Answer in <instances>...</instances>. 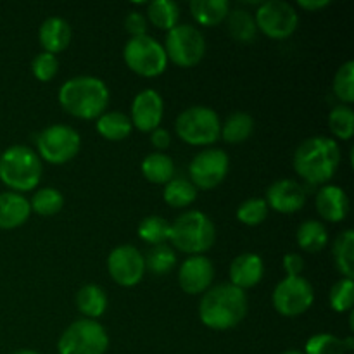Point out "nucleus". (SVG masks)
I'll return each instance as SVG.
<instances>
[{
    "label": "nucleus",
    "mask_w": 354,
    "mask_h": 354,
    "mask_svg": "<svg viewBox=\"0 0 354 354\" xmlns=\"http://www.w3.org/2000/svg\"><path fill=\"white\" fill-rule=\"evenodd\" d=\"M341 147L337 140L315 135L301 142L294 152V171L313 185H327L341 166Z\"/></svg>",
    "instance_id": "nucleus-1"
},
{
    "label": "nucleus",
    "mask_w": 354,
    "mask_h": 354,
    "mask_svg": "<svg viewBox=\"0 0 354 354\" xmlns=\"http://www.w3.org/2000/svg\"><path fill=\"white\" fill-rule=\"evenodd\" d=\"M248 308L249 301L244 290L232 283H218L201 297L199 318L211 330H230L244 320Z\"/></svg>",
    "instance_id": "nucleus-2"
},
{
    "label": "nucleus",
    "mask_w": 354,
    "mask_h": 354,
    "mask_svg": "<svg viewBox=\"0 0 354 354\" xmlns=\"http://www.w3.org/2000/svg\"><path fill=\"white\" fill-rule=\"evenodd\" d=\"M62 109L78 120H97L109 104V88L97 76H75L62 83L57 93Z\"/></svg>",
    "instance_id": "nucleus-3"
},
{
    "label": "nucleus",
    "mask_w": 354,
    "mask_h": 354,
    "mask_svg": "<svg viewBox=\"0 0 354 354\" xmlns=\"http://www.w3.org/2000/svg\"><path fill=\"white\" fill-rule=\"evenodd\" d=\"M44 173L41 159L26 145H12L0 156V180L10 192H31L38 187Z\"/></svg>",
    "instance_id": "nucleus-4"
},
{
    "label": "nucleus",
    "mask_w": 354,
    "mask_h": 354,
    "mask_svg": "<svg viewBox=\"0 0 354 354\" xmlns=\"http://www.w3.org/2000/svg\"><path fill=\"white\" fill-rule=\"evenodd\" d=\"M171 248L189 256H204L216 242V227L203 211H187L171 223Z\"/></svg>",
    "instance_id": "nucleus-5"
},
{
    "label": "nucleus",
    "mask_w": 354,
    "mask_h": 354,
    "mask_svg": "<svg viewBox=\"0 0 354 354\" xmlns=\"http://www.w3.org/2000/svg\"><path fill=\"white\" fill-rule=\"evenodd\" d=\"M176 137L194 147L211 145L220 138L221 121L216 111L207 106H192L182 111L175 123Z\"/></svg>",
    "instance_id": "nucleus-6"
},
{
    "label": "nucleus",
    "mask_w": 354,
    "mask_h": 354,
    "mask_svg": "<svg viewBox=\"0 0 354 354\" xmlns=\"http://www.w3.org/2000/svg\"><path fill=\"white\" fill-rule=\"evenodd\" d=\"M123 59L128 69L142 78L161 76L168 68L165 47L151 35L130 38L123 48Z\"/></svg>",
    "instance_id": "nucleus-7"
},
{
    "label": "nucleus",
    "mask_w": 354,
    "mask_h": 354,
    "mask_svg": "<svg viewBox=\"0 0 354 354\" xmlns=\"http://www.w3.org/2000/svg\"><path fill=\"white\" fill-rule=\"evenodd\" d=\"M107 348L109 335L104 325L88 318L73 322L57 342L59 354H106Z\"/></svg>",
    "instance_id": "nucleus-8"
},
{
    "label": "nucleus",
    "mask_w": 354,
    "mask_h": 354,
    "mask_svg": "<svg viewBox=\"0 0 354 354\" xmlns=\"http://www.w3.org/2000/svg\"><path fill=\"white\" fill-rule=\"evenodd\" d=\"M35 142L38 158L55 166L73 161L82 149V137L78 131L61 123L44 128Z\"/></svg>",
    "instance_id": "nucleus-9"
},
{
    "label": "nucleus",
    "mask_w": 354,
    "mask_h": 354,
    "mask_svg": "<svg viewBox=\"0 0 354 354\" xmlns=\"http://www.w3.org/2000/svg\"><path fill=\"white\" fill-rule=\"evenodd\" d=\"M162 47L168 62L178 68H194L206 55V38L203 31L192 24H176L168 31Z\"/></svg>",
    "instance_id": "nucleus-10"
},
{
    "label": "nucleus",
    "mask_w": 354,
    "mask_h": 354,
    "mask_svg": "<svg viewBox=\"0 0 354 354\" xmlns=\"http://www.w3.org/2000/svg\"><path fill=\"white\" fill-rule=\"evenodd\" d=\"M315 303V289L304 277H286L275 286L272 304L279 315L294 318L304 315Z\"/></svg>",
    "instance_id": "nucleus-11"
},
{
    "label": "nucleus",
    "mask_w": 354,
    "mask_h": 354,
    "mask_svg": "<svg viewBox=\"0 0 354 354\" xmlns=\"http://www.w3.org/2000/svg\"><path fill=\"white\" fill-rule=\"evenodd\" d=\"M258 31L272 40H286L296 33L299 26V14L283 0H270L258 6L254 14Z\"/></svg>",
    "instance_id": "nucleus-12"
},
{
    "label": "nucleus",
    "mask_w": 354,
    "mask_h": 354,
    "mask_svg": "<svg viewBox=\"0 0 354 354\" xmlns=\"http://www.w3.org/2000/svg\"><path fill=\"white\" fill-rule=\"evenodd\" d=\"M230 158L221 149H206L194 156L189 165L190 183L197 190H213L227 178Z\"/></svg>",
    "instance_id": "nucleus-13"
},
{
    "label": "nucleus",
    "mask_w": 354,
    "mask_h": 354,
    "mask_svg": "<svg viewBox=\"0 0 354 354\" xmlns=\"http://www.w3.org/2000/svg\"><path fill=\"white\" fill-rule=\"evenodd\" d=\"M107 272L120 287L138 286L147 272L144 254L131 244L118 245L107 256Z\"/></svg>",
    "instance_id": "nucleus-14"
},
{
    "label": "nucleus",
    "mask_w": 354,
    "mask_h": 354,
    "mask_svg": "<svg viewBox=\"0 0 354 354\" xmlns=\"http://www.w3.org/2000/svg\"><path fill=\"white\" fill-rule=\"evenodd\" d=\"M162 116H165V100L158 90L145 88L135 95L131 102L130 121L137 130L152 133L156 128L161 127Z\"/></svg>",
    "instance_id": "nucleus-15"
},
{
    "label": "nucleus",
    "mask_w": 354,
    "mask_h": 354,
    "mask_svg": "<svg viewBox=\"0 0 354 354\" xmlns=\"http://www.w3.org/2000/svg\"><path fill=\"white\" fill-rule=\"evenodd\" d=\"M214 280V265L206 256H189L178 268L180 289L190 296L204 294Z\"/></svg>",
    "instance_id": "nucleus-16"
},
{
    "label": "nucleus",
    "mask_w": 354,
    "mask_h": 354,
    "mask_svg": "<svg viewBox=\"0 0 354 354\" xmlns=\"http://www.w3.org/2000/svg\"><path fill=\"white\" fill-rule=\"evenodd\" d=\"M265 201L270 209L277 213L294 214L306 204V190L296 180L280 178L266 189Z\"/></svg>",
    "instance_id": "nucleus-17"
},
{
    "label": "nucleus",
    "mask_w": 354,
    "mask_h": 354,
    "mask_svg": "<svg viewBox=\"0 0 354 354\" xmlns=\"http://www.w3.org/2000/svg\"><path fill=\"white\" fill-rule=\"evenodd\" d=\"M315 206L324 221L341 223L349 214V197L342 187L327 183L318 190L315 197Z\"/></svg>",
    "instance_id": "nucleus-18"
},
{
    "label": "nucleus",
    "mask_w": 354,
    "mask_h": 354,
    "mask_svg": "<svg viewBox=\"0 0 354 354\" xmlns=\"http://www.w3.org/2000/svg\"><path fill=\"white\" fill-rule=\"evenodd\" d=\"M230 283L241 290L252 289L258 286L265 277V263H263L261 256L254 254V252H244V254L237 256L232 261L230 270Z\"/></svg>",
    "instance_id": "nucleus-19"
},
{
    "label": "nucleus",
    "mask_w": 354,
    "mask_h": 354,
    "mask_svg": "<svg viewBox=\"0 0 354 354\" xmlns=\"http://www.w3.org/2000/svg\"><path fill=\"white\" fill-rule=\"evenodd\" d=\"M71 37L73 33L69 23L57 16L47 17L38 30V41H40L41 48L52 55L64 52L71 44Z\"/></svg>",
    "instance_id": "nucleus-20"
},
{
    "label": "nucleus",
    "mask_w": 354,
    "mask_h": 354,
    "mask_svg": "<svg viewBox=\"0 0 354 354\" xmlns=\"http://www.w3.org/2000/svg\"><path fill=\"white\" fill-rule=\"evenodd\" d=\"M30 201L23 194L2 192L0 194V230H14L30 220Z\"/></svg>",
    "instance_id": "nucleus-21"
},
{
    "label": "nucleus",
    "mask_w": 354,
    "mask_h": 354,
    "mask_svg": "<svg viewBox=\"0 0 354 354\" xmlns=\"http://www.w3.org/2000/svg\"><path fill=\"white\" fill-rule=\"evenodd\" d=\"M189 9L199 26L214 28L225 23L230 12V3L227 0H192Z\"/></svg>",
    "instance_id": "nucleus-22"
},
{
    "label": "nucleus",
    "mask_w": 354,
    "mask_h": 354,
    "mask_svg": "<svg viewBox=\"0 0 354 354\" xmlns=\"http://www.w3.org/2000/svg\"><path fill=\"white\" fill-rule=\"evenodd\" d=\"M76 308L83 315V318L97 320L107 310L106 290L97 283H86L76 294Z\"/></svg>",
    "instance_id": "nucleus-23"
},
{
    "label": "nucleus",
    "mask_w": 354,
    "mask_h": 354,
    "mask_svg": "<svg viewBox=\"0 0 354 354\" xmlns=\"http://www.w3.org/2000/svg\"><path fill=\"white\" fill-rule=\"evenodd\" d=\"M140 169L144 178L154 185H166L169 180L175 178V162L165 152H152L145 156Z\"/></svg>",
    "instance_id": "nucleus-24"
},
{
    "label": "nucleus",
    "mask_w": 354,
    "mask_h": 354,
    "mask_svg": "<svg viewBox=\"0 0 354 354\" xmlns=\"http://www.w3.org/2000/svg\"><path fill=\"white\" fill-rule=\"evenodd\" d=\"M97 133L109 142H121L130 137L133 124H131L130 116L120 111H111L104 113L102 116L97 118Z\"/></svg>",
    "instance_id": "nucleus-25"
},
{
    "label": "nucleus",
    "mask_w": 354,
    "mask_h": 354,
    "mask_svg": "<svg viewBox=\"0 0 354 354\" xmlns=\"http://www.w3.org/2000/svg\"><path fill=\"white\" fill-rule=\"evenodd\" d=\"M228 35L234 38L237 44H252L258 35V26H256L254 16L245 9H234L228 12L225 19Z\"/></svg>",
    "instance_id": "nucleus-26"
},
{
    "label": "nucleus",
    "mask_w": 354,
    "mask_h": 354,
    "mask_svg": "<svg viewBox=\"0 0 354 354\" xmlns=\"http://www.w3.org/2000/svg\"><path fill=\"white\" fill-rule=\"evenodd\" d=\"M252 133H254V120L251 114L242 113V111L230 114L225 123H221L220 137L227 144H242L249 140Z\"/></svg>",
    "instance_id": "nucleus-27"
},
{
    "label": "nucleus",
    "mask_w": 354,
    "mask_h": 354,
    "mask_svg": "<svg viewBox=\"0 0 354 354\" xmlns=\"http://www.w3.org/2000/svg\"><path fill=\"white\" fill-rule=\"evenodd\" d=\"M296 241L303 251L320 252L328 244V232L322 221L306 220L299 225L296 232Z\"/></svg>",
    "instance_id": "nucleus-28"
},
{
    "label": "nucleus",
    "mask_w": 354,
    "mask_h": 354,
    "mask_svg": "<svg viewBox=\"0 0 354 354\" xmlns=\"http://www.w3.org/2000/svg\"><path fill=\"white\" fill-rule=\"evenodd\" d=\"M334 254L335 268L339 270L344 279H351L354 277V232L351 228L344 230L342 234L337 235L334 242Z\"/></svg>",
    "instance_id": "nucleus-29"
},
{
    "label": "nucleus",
    "mask_w": 354,
    "mask_h": 354,
    "mask_svg": "<svg viewBox=\"0 0 354 354\" xmlns=\"http://www.w3.org/2000/svg\"><path fill=\"white\" fill-rule=\"evenodd\" d=\"M137 234L142 242L149 245H161L166 244L171 237V223L166 218L158 216V214H151L145 216L144 220L138 223Z\"/></svg>",
    "instance_id": "nucleus-30"
},
{
    "label": "nucleus",
    "mask_w": 354,
    "mask_h": 354,
    "mask_svg": "<svg viewBox=\"0 0 354 354\" xmlns=\"http://www.w3.org/2000/svg\"><path fill=\"white\" fill-rule=\"evenodd\" d=\"M147 23L158 30L169 31L178 24L180 21V7L178 3L169 2V0H154L147 6Z\"/></svg>",
    "instance_id": "nucleus-31"
},
{
    "label": "nucleus",
    "mask_w": 354,
    "mask_h": 354,
    "mask_svg": "<svg viewBox=\"0 0 354 354\" xmlns=\"http://www.w3.org/2000/svg\"><path fill=\"white\" fill-rule=\"evenodd\" d=\"M162 199L168 206L182 209V207H189L197 199V189L190 183V180L173 178L165 185Z\"/></svg>",
    "instance_id": "nucleus-32"
},
{
    "label": "nucleus",
    "mask_w": 354,
    "mask_h": 354,
    "mask_svg": "<svg viewBox=\"0 0 354 354\" xmlns=\"http://www.w3.org/2000/svg\"><path fill=\"white\" fill-rule=\"evenodd\" d=\"M30 206L31 213H37L40 216H54L64 207V196L61 194V190L54 189V187H45L31 196Z\"/></svg>",
    "instance_id": "nucleus-33"
},
{
    "label": "nucleus",
    "mask_w": 354,
    "mask_h": 354,
    "mask_svg": "<svg viewBox=\"0 0 354 354\" xmlns=\"http://www.w3.org/2000/svg\"><path fill=\"white\" fill-rule=\"evenodd\" d=\"M145 259V270L152 273V275L165 277L168 273L173 272L176 265V252L173 251L171 245L161 244L154 245L151 251L147 252V256H144Z\"/></svg>",
    "instance_id": "nucleus-34"
},
{
    "label": "nucleus",
    "mask_w": 354,
    "mask_h": 354,
    "mask_svg": "<svg viewBox=\"0 0 354 354\" xmlns=\"http://www.w3.org/2000/svg\"><path fill=\"white\" fill-rule=\"evenodd\" d=\"M328 128H330L332 135L339 140H351L354 135V111L351 106L341 104V106L334 107L328 114Z\"/></svg>",
    "instance_id": "nucleus-35"
},
{
    "label": "nucleus",
    "mask_w": 354,
    "mask_h": 354,
    "mask_svg": "<svg viewBox=\"0 0 354 354\" xmlns=\"http://www.w3.org/2000/svg\"><path fill=\"white\" fill-rule=\"evenodd\" d=\"M335 97L344 106H351L354 102V62L348 61L337 69L332 83Z\"/></svg>",
    "instance_id": "nucleus-36"
},
{
    "label": "nucleus",
    "mask_w": 354,
    "mask_h": 354,
    "mask_svg": "<svg viewBox=\"0 0 354 354\" xmlns=\"http://www.w3.org/2000/svg\"><path fill=\"white\" fill-rule=\"evenodd\" d=\"M270 207L266 204L265 199L261 197H252V199L244 201L241 206L237 207V220L242 225H248V227H258L263 221L268 218Z\"/></svg>",
    "instance_id": "nucleus-37"
},
{
    "label": "nucleus",
    "mask_w": 354,
    "mask_h": 354,
    "mask_svg": "<svg viewBox=\"0 0 354 354\" xmlns=\"http://www.w3.org/2000/svg\"><path fill=\"white\" fill-rule=\"evenodd\" d=\"M344 341L334 334H322L311 335L304 346V354H346Z\"/></svg>",
    "instance_id": "nucleus-38"
},
{
    "label": "nucleus",
    "mask_w": 354,
    "mask_h": 354,
    "mask_svg": "<svg viewBox=\"0 0 354 354\" xmlns=\"http://www.w3.org/2000/svg\"><path fill=\"white\" fill-rule=\"evenodd\" d=\"M328 303L335 313H346L353 310L354 304V282L351 279H341L332 286L328 294Z\"/></svg>",
    "instance_id": "nucleus-39"
},
{
    "label": "nucleus",
    "mask_w": 354,
    "mask_h": 354,
    "mask_svg": "<svg viewBox=\"0 0 354 354\" xmlns=\"http://www.w3.org/2000/svg\"><path fill=\"white\" fill-rule=\"evenodd\" d=\"M31 73H33V76L38 82H52L59 73L57 57L52 54H47V52H40V54L31 61Z\"/></svg>",
    "instance_id": "nucleus-40"
},
{
    "label": "nucleus",
    "mask_w": 354,
    "mask_h": 354,
    "mask_svg": "<svg viewBox=\"0 0 354 354\" xmlns=\"http://www.w3.org/2000/svg\"><path fill=\"white\" fill-rule=\"evenodd\" d=\"M147 26L149 23L145 14L137 12V10L128 12L127 17H124V30H127V33L130 35V38H137V37H144V35H147Z\"/></svg>",
    "instance_id": "nucleus-41"
},
{
    "label": "nucleus",
    "mask_w": 354,
    "mask_h": 354,
    "mask_svg": "<svg viewBox=\"0 0 354 354\" xmlns=\"http://www.w3.org/2000/svg\"><path fill=\"white\" fill-rule=\"evenodd\" d=\"M282 266L286 270L287 277H301L304 270L303 256L297 254V252H289V254L283 256Z\"/></svg>",
    "instance_id": "nucleus-42"
},
{
    "label": "nucleus",
    "mask_w": 354,
    "mask_h": 354,
    "mask_svg": "<svg viewBox=\"0 0 354 354\" xmlns=\"http://www.w3.org/2000/svg\"><path fill=\"white\" fill-rule=\"evenodd\" d=\"M151 144L154 145L159 152L166 151V149L171 145V133L161 127L156 128V130L151 133Z\"/></svg>",
    "instance_id": "nucleus-43"
},
{
    "label": "nucleus",
    "mask_w": 354,
    "mask_h": 354,
    "mask_svg": "<svg viewBox=\"0 0 354 354\" xmlns=\"http://www.w3.org/2000/svg\"><path fill=\"white\" fill-rule=\"evenodd\" d=\"M297 6L308 12H318L330 6V0H297Z\"/></svg>",
    "instance_id": "nucleus-44"
},
{
    "label": "nucleus",
    "mask_w": 354,
    "mask_h": 354,
    "mask_svg": "<svg viewBox=\"0 0 354 354\" xmlns=\"http://www.w3.org/2000/svg\"><path fill=\"white\" fill-rule=\"evenodd\" d=\"M342 341H344V348H346V351H351V349L354 348V339H353V335H349V337L342 339Z\"/></svg>",
    "instance_id": "nucleus-45"
},
{
    "label": "nucleus",
    "mask_w": 354,
    "mask_h": 354,
    "mask_svg": "<svg viewBox=\"0 0 354 354\" xmlns=\"http://www.w3.org/2000/svg\"><path fill=\"white\" fill-rule=\"evenodd\" d=\"M14 354H40V353L33 351V349H21V351H16Z\"/></svg>",
    "instance_id": "nucleus-46"
},
{
    "label": "nucleus",
    "mask_w": 354,
    "mask_h": 354,
    "mask_svg": "<svg viewBox=\"0 0 354 354\" xmlns=\"http://www.w3.org/2000/svg\"><path fill=\"white\" fill-rule=\"evenodd\" d=\"M282 354H304V353H301V351H294V349H292V351H286V353H282Z\"/></svg>",
    "instance_id": "nucleus-47"
}]
</instances>
